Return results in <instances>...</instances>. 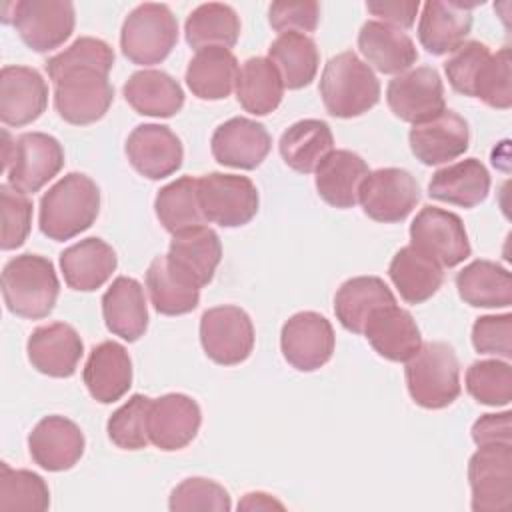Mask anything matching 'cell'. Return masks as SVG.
<instances>
[{"mask_svg":"<svg viewBox=\"0 0 512 512\" xmlns=\"http://www.w3.org/2000/svg\"><path fill=\"white\" fill-rule=\"evenodd\" d=\"M458 296L474 308H508L512 304L510 272L490 260H474L456 274Z\"/></svg>","mask_w":512,"mask_h":512,"instance_id":"cell-38","label":"cell"},{"mask_svg":"<svg viewBox=\"0 0 512 512\" xmlns=\"http://www.w3.org/2000/svg\"><path fill=\"white\" fill-rule=\"evenodd\" d=\"M358 48L368 66L382 74H402L418 60V50L412 38L394 26L378 20H368L358 32Z\"/></svg>","mask_w":512,"mask_h":512,"instance_id":"cell-26","label":"cell"},{"mask_svg":"<svg viewBox=\"0 0 512 512\" xmlns=\"http://www.w3.org/2000/svg\"><path fill=\"white\" fill-rule=\"evenodd\" d=\"M168 508L172 512L182 510H216L228 512L232 508L230 494L224 486L208 478H186L172 492L168 500Z\"/></svg>","mask_w":512,"mask_h":512,"instance_id":"cell-48","label":"cell"},{"mask_svg":"<svg viewBox=\"0 0 512 512\" xmlns=\"http://www.w3.org/2000/svg\"><path fill=\"white\" fill-rule=\"evenodd\" d=\"M270 146L272 138L264 124L244 116L222 122L210 140L214 160L222 166L240 170L258 168L268 156Z\"/></svg>","mask_w":512,"mask_h":512,"instance_id":"cell-17","label":"cell"},{"mask_svg":"<svg viewBox=\"0 0 512 512\" xmlns=\"http://www.w3.org/2000/svg\"><path fill=\"white\" fill-rule=\"evenodd\" d=\"M146 288L156 312L180 316L192 312L200 302V286L180 272L168 256H156L146 270Z\"/></svg>","mask_w":512,"mask_h":512,"instance_id":"cell-33","label":"cell"},{"mask_svg":"<svg viewBox=\"0 0 512 512\" xmlns=\"http://www.w3.org/2000/svg\"><path fill=\"white\" fill-rule=\"evenodd\" d=\"M100 212V188L82 174L62 176L40 198V232L54 242H64L88 230Z\"/></svg>","mask_w":512,"mask_h":512,"instance_id":"cell-2","label":"cell"},{"mask_svg":"<svg viewBox=\"0 0 512 512\" xmlns=\"http://www.w3.org/2000/svg\"><path fill=\"white\" fill-rule=\"evenodd\" d=\"M410 398L428 410L450 406L460 396V364L446 342H426L406 362Z\"/></svg>","mask_w":512,"mask_h":512,"instance_id":"cell-5","label":"cell"},{"mask_svg":"<svg viewBox=\"0 0 512 512\" xmlns=\"http://www.w3.org/2000/svg\"><path fill=\"white\" fill-rule=\"evenodd\" d=\"M126 102L142 116L170 118L184 106L182 86L162 70H138L124 88Z\"/></svg>","mask_w":512,"mask_h":512,"instance_id":"cell-34","label":"cell"},{"mask_svg":"<svg viewBox=\"0 0 512 512\" xmlns=\"http://www.w3.org/2000/svg\"><path fill=\"white\" fill-rule=\"evenodd\" d=\"M268 22L280 34L314 32L320 22V4L314 0L274 2L268 8Z\"/></svg>","mask_w":512,"mask_h":512,"instance_id":"cell-51","label":"cell"},{"mask_svg":"<svg viewBox=\"0 0 512 512\" xmlns=\"http://www.w3.org/2000/svg\"><path fill=\"white\" fill-rule=\"evenodd\" d=\"M386 102L396 118L412 126L428 122L446 110L442 78L430 66L410 68L388 82Z\"/></svg>","mask_w":512,"mask_h":512,"instance_id":"cell-12","label":"cell"},{"mask_svg":"<svg viewBox=\"0 0 512 512\" xmlns=\"http://www.w3.org/2000/svg\"><path fill=\"white\" fill-rule=\"evenodd\" d=\"M318 90L324 108L336 118L362 116L380 100V82L374 70L352 50L340 52L326 62Z\"/></svg>","mask_w":512,"mask_h":512,"instance_id":"cell-3","label":"cell"},{"mask_svg":"<svg viewBox=\"0 0 512 512\" xmlns=\"http://www.w3.org/2000/svg\"><path fill=\"white\" fill-rule=\"evenodd\" d=\"M362 334L382 358L392 362H408L422 346L416 320L408 310L396 304L376 308Z\"/></svg>","mask_w":512,"mask_h":512,"instance_id":"cell-24","label":"cell"},{"mask_svg":"<svg viewBox=\"0 0 512 512\" xmlns=\"http://www.w3.org/2000/svg\"><path fill=\"white\" fill-rule=\"evenodd\" d=\"M478 2L460 0H430L422 6V16L418 22V40L426 52L442 56L454 52L464 44L472 28V8Z\"/></svg>","mask_w":512,"mask_h":512,"instance_id":"cell-23","label":"cell"},{"mask_svg":"<svg viewBox=\"0 0 512 512\" xmlns=\"http://www.w3.org/2000/svg\"><path fill=\"white\" fill-rule=\"evenodd\" d=\"M238 60L228 48L198 50L186 68V84L200 100H224L236 86Z\"/></svg>","mask_w":512,"mask_h":512,"instance_id":"cell-36","label":"cell"},{"mask_svg":"<svg viewBox=\"0 0 512 512\" xmlns=\"http://www.w3.org/2000/svg\"><path fill=\"white\" fill-rule=\"evenodd\" d=\"M268 60L280 72L284 88L300 90L314 80L320 54L310 36L302 32H284L270 44Z\"/></svg>","mask_w":512,"mask_h":512,"instance_id":"cell-40","label":"cell"},{"mask_svg":"<svg viewBox=\"0 0 512 512\" xmlns=\"http://www.w3.org/2000/svg\"><path fill=\"white\" fill-rule=\"evenodd\" d=\"M152 398L144 394H132L112 416L108 418L106 432L112 444L122 450H142L148 446V416Z\"/></svg>","mask_w":512,"mask_h":512,"instance_id":"cell-44","label":"cell"},{"mask_svg":"<svg viewBox=\"0 0 512 512\" xmlns=\"http://www.w3.org/2000/svg\"><path fill=\"white\" fill-rule=\"evenodd\" d=\"M490 54V48L478 40H470L458 46L444 62V72L450 86L464 96H472L476 78Z\"/></svg>","mask_w":512,"mask_h":512,"instance_id":"cell-49","label":"cell"},{"mask_svg":"<svg viewBox=\"0 0 512 512\" xmlns=\"http://www.w3.org/2000/svg\"><path fill=\"white\" fill-rule=\"evenodd\" d=\"M126 156L138 174L160 180L172 176L182 166L184 148L168 126L140 124L126 140Z\"/></svg>","mask_w":512,"mask_h":512,"instance_id":"cell-18","label":"cell"},{"mask_svg":"<svg viewBox=\"0 0 512 512\" xmlns=\"http://www.w3.org/2000/svg\"><path fill=\"white\" fill-rule=\"evenodd\" d=\"M198 198L208 222L222 228L248 224L258 212V190L248 176L210 172L198 178Z\"/></svg>","mask_w":512,"mask_h":512,"instance_id":"cell-7","label":"cell"},{"mask_svg":"<svg viewBox=\"0 0 512 512\" xmlns=\"http://www.w3.org/2000/svg\"><path fill=\"white\" fill-rule=\"evenodd\" d=\"M490 192V174L478 158H466L436 170L428 182V196L462 208H474Z\"/></svg>","mask_w":512,"mask_h":512,"instance_id":"cell-30","label":"cell"},{"mask_svg":"<svg viewBox=\"0 0 512 512\" xmlns=\"http://www.w3.org/2000/svg\"><path fill=\"white\" fill-rule=\"evenodd\" d=\"M468 394L486 406H506L512 400V368L506 360H478L466 370Z\"/></svg>","mask_w":512,"mask_h":512,"instance_id":"cell-45","label":"cell"},{"mask_svg":"<svg viewBox=\"0 0 512 512\" xmlns=\"http://www.w3.org/2000/svg\"><path fill=\"white\" fill-rule=\"evenodd\" d=\"M84 434L80 426L64 416L42 418L28 436V450L40 468L48 472L70 470L84 454Z\"/></svg>","mask_w":512,"mask_h":512,"instance_id":"cell-20","label":"cell"},{"mask_svg":"<svg viewBox=\"0 0 512 512\" xmlns=\"http://www.w3.org/2000/svg\"><path fill=\"white\" fill-rule=\"evenodd\" d=\"M0 218H2V232H0V246L2 250H16L20 248L32 226V200L28 194L12 188L10 184L0 186Z\"/></svg>","mask_w":512,"mask_h":512,"instance_id":"cell-47","label":"cell"},{"mask_svg":"<svg viewBox=\"0 0 512 512\" xmlns=\"http://www.w3.org/2000/svg\"><path fill=\"white\" fill-rule=\"evenodd\" d=\"M316 190L320 198L334 208H352L364 178L370 174L368 164L350 150H332L316 166Z\"/></svg>","mask_w":512,"mask_h":512,"instance_id":"cell-28","label":"cell"},{"mask_svg":"<svg viewBox=\"0 0 512 512\" xmlns=\"http://www.w3.org/2000/svg\"><path fill=\"white\" fill-rule=\"evenodd\" d=\"M420 2L418 0H394V2H366V10L378 18V22H384L394 28H410L416 20Z\"/></svg>","mask_w":512,"mask_h":512,"instance_id":"cell-52","label":"cell"},{"mask_svg":"<svg viewBox=\"0 0 512 512\" xmlns=\"http://www.w3.org/2000/svg\"><path fill=\"white\" fill-rule=\"evenodd\" d=\"M116 266V252L102 238L80 240L60 254L64 282L68 288L78 292H92L100 288L112 276Z\"/></svg>","mask_w":512,"mask_h":512,"instance_id":"cell-29","label":"cell"},{"mask_svg":"<svg viewBox=\"0 0 512 512\" xmlns=\"http://www.w3.org/2000/svg\"><path fill=\"white\" fill-rule=\"evenodd\" d=\"M106 328L126 342H136L148 328L146 294L138 280L118 276L102 296Z\"/></svg>","mask_w":512,"mask_h":512,"instance_id":"cell-27","label":"cell"},{"mask_svg":"<svg viewBox=\"0 0 512 512\" xmlns=\"http://www.w3.org/2000/svg\"><path fill=\"white\" fill-rule=\"evenodd\" d=\"M510 412L500 414H484L472 426V440L478 446L488 444H512V426H510Z\"/></svg>","mask_w":512,"mask_h":512,"instance_id":"cell-53","label":"cell"},{"mask_svg":"<svg viewBox=\"0 0 512 512\" xmlns=\"http://www.w3.org/2000/svg\"><path fill=\"white\" fill-rule=\"evenodd\" d=\"M410 150L426 166H438L462 156L468 150V122L454 110H444L408 132Z\"/></svg>","mask_w":512,"mask_h":512,"instance_id":"cell-21","label":"cell"},{"mask_svg":"<svg viewBox=\"0 0 512 512\" xmlns=\"http://www.w3.org/2000/svg\"><path fill=\"white\" fill-rule=\"evenodd\" d=\"M200 342L210 360L236 366L254 350V324L238 306H214L200 318Z\"/></svg>","mask_w":512,"mask_h":512,"instance_id":"cell-8","label":"cell"},{"mask_svg":"<svg viewBox=\"0 0 512 512\" xmlns=\"http://www.w3.org/2000/svg\"><path fill=\"white\" fill-rule=\"evenodd\" d=\"M388 304H396V298L378 276H354L346 280L334 296L336 318L354 334H362L370 314Z\"/></svg>","mask_w":512,"mask_h":512,"instance_id":"cell-35","label":"cell"},{"mask_svg":"<svg viewBox=\"0 0 512 512\" xmlns=\"http://www.w3.org/2000/svg\"><path fill=\"white\" fill-rule=\"evenodd\" d=\"M472 98H480L484 104L498 110H508L512 106V68L508 48H500L484 62L476 78Z\"/></svg>","mask_w":512,"mask_h":512,"instance_id":"cell-46","label":"cell"},{"mask_svg":"<svg viewBox=\"0 0 512 512\" xmlns=\"http://www.w3.org/2000/svg\"><path fill=\"white\" fill-rule=\"evenodd\" d=\"M474 512H504L512 504V444L478 446L468 462Z\"/></svg>","mask_w":512,"mask_h":512,"instance_id":"cell-9","label":"cell"},{"mask_svg":"<svg viewBox=\"0 0 512 512\" xmlns=\"http://www.w3.org/2000/svg\"><path fill=\"white\" fill-rule=\"evenodd\" d=\"M186 42L198 52L220 46L232 48L240 36V18L232 6L220 2L200 4L190 12L184 24Z\"/></svg>","mask_w":512,"mask_h":512,"instance_id":"cell-42","label":"cell"},{"mask_svg":"<svg viewBox=\"0 0 512 512\" xmlns=\"http://www.w3.org/2000/svg\"><path fill=\"white\" fill-rule=\"evenodd\" d=\"M234 90L240 106L246 112L254 116H266L280 106L284 96V82L268 58L254 56L240 66Z\"/></svg>","mask_w":512,"mask_h":512,"instance_id":"cell-39","label":"cell"},{"mask_svg":"<svg viewBox=\"0 0 512 512\" xmlns=\"http://www.w3.org/2000/svg\"><path fill=\"white\" fill-rule=\"evenodd\" d=\"M388 276L404 302L422 304L442 286L444 268L434 258L408 244L392 256Z\"/></svg>","mask_w":512,"mask_h":512,"instance_id":"cell-32","label":"cell"},{"mask_svg":"<svg viewBox=\"0 0 512 512\" xmlns=\"http://www.w3.org/2000/svg\"><path fill=\"white\" fill-rule=\"evenodd\" d=\"M64 166L62 144L44 132H24L16 138L12 160L6 168L8 184L24 194L38 192Z\"/></svg>","mask_w":512,"mask_h":512,"instance_id":"cell-15","label":"cell"},{"mask_svg":"<svg viewBox=\"0 0 512 512\" xmlns=\"http://www.w3.org/2000/svg\"><path fill=\"white\" fill-rule=\"evenodd\" d=\"M48 106V84L36 68L4 66L0 72V120L6 126H26Z\"/></svg>","mask_w":512,"mask_h":512,"instance_id":"cell-19","label":"cell"},{"mask_svg":"<svg viewBox=\"0 0 512 512\" xmlns=\"http://www.w3.org/2000/svg\"><path fill=\"white\" fill-rule=\"evenodd\" d=\"M178 42V22L166 4L144 2L124 20L120 30L122 54L140 66L166 60Z\"/></svg>","mask_w":512,"mask_h":512,"instance_id":"cell-6","label":"cell"},{"mask_svg":"<svg viewBox=\"0 0 512 512\" xmlns=\"http://www.w3.org/2000/svg\"><path fill=\"white\" fill-rule=\"evenodd\" d=\"M472 344L480 354H494L504 360L512 358V316H480L472 326Z\"/></svg>","mask_w":512,"mask_h":512,"instance_id":"cell-50","label":"cell"},{"mask_svg":"<svg viewBox=\"0 0 512 512\" xmlns=\"http://www.w3.org/2000/svg\"><path fill=\"white\" fill-rule=\"evenodd\" d=\"M166 256L180 272L202 288L214 278L222 260V244L212 228L198 226L174 234Z\"/></svg>","mask_w":512,"mask_h":512,"instance_id":"cell-31","label":"cell"},{"mask_svg":"<svg viewBox=\"0 0 512 512\" xmlns=\"http://www.w3.org/2000/svg\"><path fill=\"white\" fill-rule=\"evenodd\" d=\"M60 282L54 264L38 254H20L2 270L6 308L20 318H46L58 300Z\"/></svg>","mask_w":512,"mask_h":512,"instance_id":"cell-4","label":"cell"},{"mask_svg":"<svg viewBox=\"0 0 512 512\" xmlns=\"http://www.w3.org/2000/svg\"><path fill=\"white\" fill-rule=\"evenodd\" d=\"M48 506L50 490L42 476L0 462V512H44Z\"/></svg>","mask_w":512,"mask_h":512,"instance_id":"cell-43","label":"cell"},{"mask_svg":"<svg viewBox=\"0 0 512 512\" xmlns=\"http://www.w3.org/2000/svg\"><path fill=\"white\" fill-rule=\"evenodd\" d=\"M12 24L28 48L48 52L72 36L74 4L68 0H20L14 2Z\"/></svg>","mask_w":512,"mask_h":512,"instance_id":"cell-13","label":"cell"},{"mask_svg":"<svg viewBox=\"0 0 512 512\" xmlns=\"http://www.w3.org/2000/svg\"><path fill=\"white\" fill-rule=\"evenodd\" d=\"M28 360L40 374L52 378H70L84 354L80 334L66 322L38 326L26 344Z\"/></svg>","mask_w":512,"mask_h":512,"instance_id":"cell-22","label":"cell"},{"mask_svg":"<svg viewBox=\"0 0 512 512\" xmlns=\"http://www.w3.org/2000/svg\"><path fill=\"white\" fill-rule=\"evenodd\" d=\"M238 510H284V504L266 492H248L238 502Z\"/></svg>","mask_w":512,"mask_h":512,"instance_id":"cell-54","label":"cell"},{"mask_svg":"<svg viewBox=\"0 0 512 512\" xmlns=\"http://www.w3.org/2000/svg\"><path fill=\"white\" fill-rule=\"evenodd\" d=\"M420 186L402 168H378L370 172L358 194V202L368 218L384 224L402 222L418 204Z\"/></svg>","mask_w":512,"mask_h":512,"instance_id":"cell-11","label":"cell"},{"mask_svg":"<svg viewBox=\"0 0 512 512\" xmlns=\"http://www.w3.org/2000/svg\"><path fill=\"white\" fill-rule=\"evenodd\" d=\"M114 50L100 38L82 36L64 52L46 60L54 84V108L68 124L84 126L100 120L114 100L108 74Z\"/></svg>","mask_w":512,"mask_h":512,"instance_id":"cell-1","label":"cell"},{"mask_svg":"<svg viewBox=\"0 0 512 512\" xmlns=\"http://www.w3.org/2000/svg\"><path fill=\"white\" fill-rule=\"evenodd\" d=\"M154 212L160 224L172 236L184 230L206 226L208 220L198 198V178L182 176L160 188L154 200Z\"/></svg>","mask_w":512,"mask_h":512,"instance_id":"cell-41","label":"cell"},{"mask_svg":"<svg viewBox=\"0 0 512 512\" xmlns=\"http://www.w3.org/2000/svg\"><path fill=\"white\" fill-rule=\"evenodd\" d=\"M410 244L442 268L458 266L472 252L460 216L436 206H424L416 214L410 224Z\"/></svg>","mask_w":512,"mask_h":512,"instance_id":"cell-10","label":"cell"},{"mask_svg":"<svg viewBox=\"0 0 512 512\" xmlns=\"http://www.w3.org/2000/svg\"><path fill=\"white\" fill-rule=\"evenodd\" d=\"M336 336L330 320L306 310L290 316L280 332V348L286 362L300 372L322 368L334 354Z\"/></svg>","mask_w":512,"mask_h":512,"instance_id":"cell-14","label":"cell"},{"mask_svg":"<svg viewBox=\"0 0 512 512\" xmlns=\"http://www.w3.org/2000/svg\"><path fill=\"white\" fill-rule=\"evenodd\" d=\"M282 160L300 174H310L334 150V136L324 120L306 118L288 126L278 142Z\"/></svg>","mask_w":512,"mask_h":512,"instance_id":"cell-37","label":"cell"},{"mask_svg":"<svg viewBox=\"0 0 512 512\" xmlns=\"http://www.w3.org/2000/svg\"><path fill=\"white\" fill-rule=\"evenodd\" d=\"M200 424V406L190 396L172 392L160 398H152L148 416V436L156 448L164 452L186 448L196 438Z\"/></svg>","mask_w":512,"mask_h":512,"instance_id":"cell-16","label":"cell"},{"mask_svg":"<svg viewBox=\"0 0 512 512\" xmlns=\"http://www.w3.org/2000/svg\"><path fill=\"white\" fill-rule=\"evenodd\" d=\"M82 380L94 400L102 404L120 400L132 386V360L128 350L112 340L100 342L88 354Z\"/></svg>","mask_w":512,"mask_h":512,"instance_id":"cell-25","label":"cell"}]
</instances>
